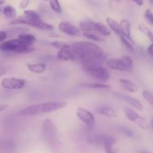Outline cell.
Masks as SVG:
<instances>
[{
  "label": "cell",
  "mask_w": 153,
  "mask_h": 153,
  "mask_svg": "<svg viewBox=\"0 0 153 153\" xmlns=\"http://www.w3.org/2000/svg\"><path fill=\"white\" fill-rule=\"evenodd\" d=\"M79 52L80 61L82 66L102 65L107 60L105 52L98 45L91 42H76L72 44Z\"/></svg>",
  "instance_id": "cell-1"
},
{
  "label": "cell",
  "mask_w": 153,
  "mask_h": 153,
  "mask_svg": "<svg viewBox=\"0 0 153 153\" xmlns=\"http://www.w3.org/2000/svg\"><path fill=\"white\" fill-rule=\"evenodd\" d=\"M67 102L64 101L47 102L39 103L28 106L22 110L19 111L18 115L19 116H34L41 114L50 113L64 108L67 106Z\"/></svg>",
  "instance_id": "cell-2"
},
{
  "label": "cell",
  "mask_w": 153,
  "mask_h": 153,
  "mask_svg": "<svg viewBox=\"0 0 153 153\" xmlns=\"http://www.w3.org/2000/svg\"><path fill=\"white\" fill-rule=\"evenodd\" d=\"M0 51L4 52H15L19 54H29L34 51L32 44L19 38L4 41L0 43Z\"/></svg>",
  "instance_id": "cell-3"
},
{
  "label": "cell",
  "mask_w": 153,
  "mask_h": 153,
  "mask_svg": "<svg viewBox=\"0 0 153 153\" xmlns=\"http://www.w3.org/2000/svg\"><path fill=\"white\" fill-rule=\"evenodd\" d=\"M82 68L87 75L101 83L108 82L111 77L109 72L102 65L82 66Z\"/></svg>",
  "instance_id": "cell-4"
},
{
  "label": "cell",
  "mask_w": 153,
  "mask_h": 153,
  "mask_svg": "<svg viewBox=\"0 0 153 153\" xmlns=\"http://www.w3.org/2000/svg\"><path fill=\"white\" fill-rule=\"evenodd\" d=\"M11 25H17V24H22V25H29V26L34 27V28H39L40 30H52L54 29V26L51 24L46 23L43 22L42 19L39 20H32L29 19L25 16H19L13 20L10 21V22Z\"/></svg>",
  "instance_id": "cell-5"
},
{
  "label": "cell",
  "mask_w": 153,
  "mask_h": 153,
  "mask_svg": "<svg viewBox=\"0 0 153 153\" xmlns=\"http://www.w3.org/2000/svg\"><path fill=\"white\" fill-rule=\"evenodd\" d=\"M79 52L72 45H67L62 49H60L57 54V59L59 61H79Z\"/></svg>",
  "instance_id": "cell-6"
},
{
  "label": "cell",
  "mask_w": 153,
  "mask_h": 153,
  "mask_svg": "<svg viewBox=\"0 0 153 153\" xmlns=\"http://www.w3.org/2000/svg\"><path fill=\"white\" fill-rule=\"evenodd\" d=\"M124 111H125L126 117L130 121L134 123L136 125L138 126L140 128H142V129H147L149 128V126H148L147 121L146 120V119L143 117L138 114L133 109L127 107L126 108Z\"/></svg>",
  "instance_id": "cell-7"
},
{
  "label": "cell",
  "mask_w": 153,
  "mask_h": 153,
  "mask_svg": "<svg viewBox=\"0 0 153 153\" xmlns=\"http://www.w3.org/2000/svg\"><path fill=\"white\" fill-rule=\"evenodd\" d=\"M26 81L23 79L9 77L4 78L1 80V85L3 88L7 90H19L25 87Z\"/></svg>",
  "instance_id": "cell-8"
},
{
  "label": "cell",
  "mask_w": 153,
  "mask_h": 153,
  "mask_svg": "<svg viewBox=\"0 0 153 153\" xmlns=\"http://www.w3.org/2000/svg\"><path fill=\"white\" fill-rule=\"evenodd\" d=\"M76 116L89 128H93L95 125V118L94 114L87 109L81 107L78 108L76 109Z\"/></svg>",
  "instance_id": "cell-9"
},
{
  "label": "cell",
  "mask_w": 153,
  "mask_h": 153,
  "mask_svg": "<svg viewBox=\"0 0 153 153\" xmlns=\"http://www.w3.org/2000/svg\"><path fill=\"white\" fill-rule=\"evenodd\" d=\"M56 128L52 120L46 119L42 125V134L47 140H52L56 136Z\"/></svg>",
  "instance_id": "cell-10"
},
{
  "label": "cell",
  "mask_w": 153,
  "mask_h": 153,
  "mask_svg": "<svg viewBox=\"0 0 153 153\" xmlns=\"http://www.w3.org/2000/svg\"><path fill=\"white\" fill-rule=\"evenodd\" d=\"M58 28L64 34L73 37H79L82 34V31L80 28L75 26L74 25L67 21H62L60 22L58 25Z\"/></svg>",
  "instance_id": "cell-11"
},
{
  "label": "cell",
  "mask_w": 153,
  "mask_h": 153,
  "mask_svg": "<svg viewBox=\"0 0 153 153\" xmlns=\"http://www.w3.org/2000/svg\"><path fill=\"white\" fill-rule=\"evenodd\" d=\"M105 64L108 68L117 71H127L126 67L122 58H108Z\"/></svg>",
  "instance_id": "cell-12"
},
{
  "label": "cell",
  "mask_w": 153,
  "mask_h": 153,
  "mask_svg": "<svg viewBox=\"0 0 153 153\" xmlns=\"http://www.w3.org/2000/svg\"><path fill=\"white\" fill-rule=\"evenodd\" d=\"M102 141L104 143L106 153H117V150L114 146V143H115L114 137L109 135H105L102 137Z\"/></svg>",
  "instance_id": "cell-13"
},
{
  "label": "cell",
  "mask_w": 153,
  "mask_h": 153,
  "mask_svg": "<svg viewBox=\"0 0 153 153\" xmlns=\"http://www.w3.org/2000/svg\"><path fill=\"white\" fill-rule=\"evenodd\" d=\"M118 95L120 97L121 99L124 100L126 102H127L128 104H129L130 105H131L132 107H134V108H136L138 111H142L143 109V106L142 105V103L139 101L137 99L134 98L132 97H130V96L127 95H123V94H118Z\"/></svg>",
  "instance_id": "cell-14"
},
{
  "label": "cell",
  "mask_w": 153,
  "mask_h": 153,
  "mask_svg": "<svg viewBox=\"0 0 153 153\" xmlns=\"http://www.w3.org/2000/svg\"><path fill=\"white\" fill-rule=\"evenodd\" d=\"M120 27L121 34L125 36L126 37L128 38L131 40H134L131 35V23L129 21L126 19H123L120 22Z\"/></svg>",
  "instance_id": "cell-15"
},
{
  "label": "cell",
  "mask_w": 153,
  "mask_h": 153,
  "mask_svg": "<svg viewBox=\"0 0 153 153\" xmlns=\"http://www.w3.org/2000/svg\"><path fill=\"white\" fill-rule=\"evenodd\" d=\"M26 66L31 73L35 74H41L46 70V65L43 63H27Z\"/></svg>",
  "instance_id": "cell-16"
},
{
  "label": "cell",
  "mask_w": 153,
  "mask_h": 153,
  "mask_svg": "<svg viewBox=\"0 0 153 153\" xmlns=\"http://www.w3.org/2000/svg\"><path fill=\"white\" fill-rule=\"evenodd\" d=\"M96 113L102 116L108 117H117V112L114 108L108 106H103L96 109Z\"/></svg>",
  "instance_id": "cell-17"
},
{
  "label": "cell",
  "mask_w": 153,
  "mask_h": 153,
  "mask_svg": "<svg viewBox=\"0 0 153 153\" xmlns=\"http://www.w3.org/2000/svg\"><path fill=\"white\" fill-rule=\"evenodd\" d=\"M119 81L121 87H122L125 91L130 93H136L138 91V88H137V85H136L132 81L125 79H120Z\"/></svg>",
  "instance_id": "cell-18"
},
{
  "label": "cell",
  "mask_w": 153,
  "mask_h": 153,
  "mask_svg": "<svg viewBox=\"0 0 153 153\" xmlns=\"http://www.w3.org/2000/svg\"><path fill=\"white\" fill-rule=\"evenodd\" d=\"M79 28H80L81 31H82L83 32L98 33L97 30H96L94 21L88 20V19L80 21V22H79Z\"/></svg>",
  "instance_id": "cell-19"
},
{
  "label": "cell",
  "mask_w": 153,
  "mask_h": 153,
  "mask_svg": "<svg viewBox=\"0 0 153 153\" xmlns=\"http://www.w3.org/2000/svg\"><path fill=\"white\" fill-rule=\"evenodd\" d=\"M94 25H95L96 30L100 34L103 36H110L111 34V31L108 26L105 25L103 22H94Z\"/></svg>",
  "instance_id": "cell-20"
},
{
  "label": "cell",
  "mask_w": 153,
  "mask_h": 153,
  "mask_svg": "<svg viewBox=\"0 0 153 153\" xmlns=\"http://www.w3.org/2000/svg\"><path fill=\"white\" fill-rule=\"evenodd\" d=\"M106 22H107L108 26L110 28L111 31H113L114 32L115 34H117L119 37L121 35L120 23H118L115 19H112V18L111 17H107L106 18Z\"/></svg>",
  "instance_id": "cell-21"
},
{
  "label": "cell",
  "mask_w": 153,
  "mask_h": 153,
  "mask_svg": "<svg viewBox=\"0 0 153 153\" xmlns=\"http://www.w3.org/2000/svg\"><path fill=\"white\" fill-rule=\"evenodd\" d=\"M2 12L3 14L4 15V16H5L6 18H7V19H11V21L16 19V15H17V13H16V9H15L13 6L6 5L5 7L3 8Z\"/></svg>",
  "instance_id": "cell-22"
},
{
  "label": "cell",
  "mask_w": 153,
  "mask_h": 153,
  "mask_svg": "<svg viewBox=\"0 0 153 153\" xmlns=\"http://www.w3.org/2000/svg\"><path fill=\"white\" fill-rule=\"evenodd\" d=\"M17 38L20 39V40L27 42V43L32 45L34 44L35 42H37V38H36L33 34H28V33H21V34H19V35H18Z\"/></svg>",
  "instance_id": "cell-23"
},
{
  "label": "cell",
  "mask_w": 153,
  "mask_h": 153,
  "mask_svg": "<svg viewBox=\"0 0 153 153\" xmlns=\"http://www.w3.org/2000/svg\"><path fill=\"white\" fill-rule=\"evenodd\" d=\"M83 36H85V37H87L88 39L91 40H94V41H98V42H103L105 41V39L102 37L101 35H100V34L95 32H83Z\"/></svg>",
  "instance_id": "cell-24"
},
{
  "label": "cell",
  "mask_w": 153,
  "mask_h": 153,
  "mask_svg": "<svg viewBox=\"0 0 153 153\" xmlns=\"http://www.w3.org/2000/svg\"><path fill=\"white\" fill-rule=\"evenodd\" d=\"M24 16L32 20H39L41 19L40 13L34 10H24Z\"/></svg>",
  "instance_id": "cell-25"
},
{
  "label": "cell",
  "mask_w": 153,
  "mask_h": 153,
  "mask_svg": "<svg viewBox=\"0 0 153 153\" xmlns=\"http://www.w3.org/2000/svg\"><path fill=\"white\" fill-rule=\"evenodd\" d=\"M120 38L122 43H123V44L125 45V46H126V47L128 48L130 51H131V52H134V46H135V43H134V40H129V39L127 38V37H126L125 36L122 35V34L120 36Z\"/></svg>",
  "instance_id": "cell-26"
},
{
  "label": "cell",
  "mask_w": 153,
  "mask_h": 153,
  "mask_svg": "<svg viewBox=\"0 0 153 153\" xmlns=\"http://www.w3.org/2000/svg\"><path fill=\"white\" fill-rule=\"evenodd\" d=\"M138 29L141 31L143 34H146L149 40L153 43V32L150 30V28H148L146 25H143V24H139L138 25Z\"/></svg>",
  "instance_id": "cell-27"
},
{
  "label": "cell",
  "mask_w": 153,
  "mask_h": 153,
  "mask_svg": "<svg viewBox=\"0 0 153 153\" xmlns=\"http://www.w3.org/2000/svg\"><path fill=\"white\" fill-rule=\"evenodd\" d=\"M87 87L89 88H92V89H99V90H109L111 89V86L108 84L101 83V82H98V83H91L87 85Z\"/></svg>",
  "instance_id": "cell-28"
},
{
  "label": "cell",
  "mask_w": 153,
  "mask_h": 153,
  "mask_svg": "<svg viewBox=\"0 0 153 153\" xmlns=\"http://www.w3.org/2000/svg\"><path fill=\"white\" fill-rule=\"evenodd\" d=\"M49 5L54 12L57 13H61V7L59 0H49Z\"/></svg>",
  "instance_id": "cell-29"
},
{
  "label": "cell",
  "mask_w": 153,
  "mask_h": 153,
  "mask_svg": "<svg viewBox=\"0 0 153 153\" xmlns=\"http://www.w3.org/2000/svg\"><path fill=\"white\" fill-rule=\"evenodd\" d=\"M121 58H122L126 67L127 71H131L133 68V64H133L132 58L130 56H128V55H123Z\"/></svg>",
  "instance_id": "cell-30"
},
{
  "label": "cell",
  "mask_w": 153,
  "mask_h": 153,
  "mask_svg": "<svg viewBox=\"0 0 153 153\" xmlns=\"http://www.w3.org/2000/svg\"><path fill=\"white\" fill-rule=\"evenodd\" d=\"M142 95H143V99H144L147 102H149V104L153 105V94H152V93L149 92V91H143Z\"/></svg>",
  "instance_id": "cell-31"
},
{
  "label": "cell",
  "mask_w": 153,
  "mask_h": 153,
  "mask_svg": "<svg viewBox=\"0 0 153 153\" xmlns=\"http://www.w3.org/2000/svg\"><path fill=\"white\" fill-rule=\"evenodd\" d=\"M145 18L150 25H153V13L149 8L146 9L145 11Z\"/></svg>",
  "instance_id": "cell-32"
},
{
  "label": "cell",
  "mask_w": 153,
  "mask_h": 153,
  "mask_svg": "<svg viewBox=\"0 0 153 153\" xmlns=\"http://www.w3.org/2000/svg\"><path fill=\"white\" fill-rule=\"evenodd\" d=\"M51 45H52L53 47L56 48V49H62L63 48H64L65 46H67V43H66L65 42H63V41H58V40H55V41H53L52 42V43H51Z\"/></svg>",
  "instance_id": "cell-33"
},
{
  "label": "cell",
  "mask_w": 153,
  "mask_h": 153,
  "mask_svg": "<svg viewBox=\"0 0 153 153\" xmlns=\"http://www.w3.org/2000/svg\"><path fill=\"white\" fill-rule=\"evenodd\" d=\"M29 1L30 0H22L21 2L19 3V8L20 9H25L28 7V4H29Z\"/></svg>",
  "instance_id": "cell-34"
},
{
  "label": "cell",
  "mask_w": 153,
  "mask_h": 153,
  "mask_svg": "<svg viewBox=\"0 0 153 153\" xmlns=\"http://www.w3.org/2000/svg\"><path fill=\"white\" fill-rule=\"evenodd\" d=\"M122 130H123V132L124 134H126V135L128 136V137H132V136H133L132 131H131V129H129V128H123Z\"/></svg>",
  "instance_id": "cell-35"
},
{
  "label": "cell",
  "mask_w": 153,
  "mask_h": 153,
  "mask_svg": "<svg viewBox=\"0 0 153 153\" xmlns=\"http://www.w3.org/2000/svg\"><path fill=\"white\" fill-rule=\"evenodd\" d=\"M7 38V33L4 31H0V43L4 42Z\"/></svg>",
  "instance_id": "cell-36"
},
{
  "label": "cell",
  "mask_w": 153,
  "mask_h": 153,
  "mask_svg": "<svg viewBox=\"0 0 153 153\" xmlns=\"http://www.w3.org/2000/svg\"><path fill=\"white\" fill-rule=\"evenodd\" d=\"M8 108V105L7 104H0V113L4 111Z\"/></svg>",
  "instance_id": "cell-37"
},
{
  "label": "cell",
  "mask_w": 153,
  "mask_h": 153,
  "mask_svg": "<svg viewBox=\"0 0 153 153\" xmlns=\"http://www.w3.org/2000/svg\"><path fill=\"white\" fill-rule=\"evenodd\" d=\"M147 52L150 56L153 57V43L149 46V48H148L147 49Z\"/></svg>",
  "instance_id": "cell-38"
},
{
  "label": "cell",
  "mask_w": 153,
  "mask_h": 153,
  "mask_svg": "<svg viewBox=\"0 0 153 153\" xmlns=\"http://www.w3.org/2000/svg\"><path fill=\"white\" fill-rule=\"evenodd\" d=\"M132 1L134 3H136L138 6H142L143 4V3H144L143 0H132Z\"/></svg>",
  "instance_id": "cell-39"
},
{
  "label": "cell",
  "mask_w": 153,
  "mask_h": 153,
  "mask_svg": "<svg viewBox=\"0 0 153 153\" xmlns=\"http://www.w3.org/2000/svg\"><path fill=\"white\" fill-rule=\"evenodd\" d=\"M5 73H6L5 68H4V67H2V66H0V76H3Z\"/></svg>",
  "instance_id": "cell-40"
},
{
  "label": "cell",
  "mask_w": 153,
  "mask_h": 153,
  "mask_svg": "<svg viewBox=\"0 0 153 153\" xmlns=\"http://www.w3.org/2000/svg\"><path fill=\"white\" fill-rule=\"evenodd\" d=\"M4 3H5V1H4V0H0V5H2Z\"/></svg>",
  "instance_id": "cell-41"
},
{
  "label": "cell",
  "mask_w": 153,
  "mask_h": 153,
  "mask_svg": "<svg viewBox=\"0 0 153 153\" xmlns=\"http://www.w3.org/2000/svg\"><path fill=\"white\" fill-rule=\"evenodd\" d=\"M149 2H150V4H152V5H153V0H149Z\"/></svg>",
  "instance_id": "cell-42"
},
{
  "label": "cell",
  "mask_w": 153,
  "mask_h": 153,
  "mask_svg": "<svg viewBox=\"0 0 153 153\" xmlns=\"http://www.w3.org/2000/svg\"><path fill=\"white\" fill-rule=\"evenodd\" d=\"M152 128H153V119H152Z\"/></svg>",
  "instance_id": "cell-43"
},
{
  "label": "cell",
  "mask_w": 153,
  "mask_h": 153,
  "mask_svg": "<svg viewBox=\"0 0 153 153\" xmlns=\"http://www.w3.org/2000/svg\"><path fill=\"white\" fill-rule=\"evenodd\" d=\"M141 153H148V152H141Z\"/></svg>",
  "instance_id": "cell-44"
},
{
  "label": "cell",
  "mask_w": 153,
  "mask_h": 153,
  "mask_svg": "<svg viewBox=\"0 0 153 153\" xmlns=\"http://www.w3.org/2000/svg\"><path fill=\"white\" fill-rule=\"evenodd\" d=\"M44 1H47V0H44Z\"/></svg>",
  "instance_id": "cell-45"
}]
</instances>
